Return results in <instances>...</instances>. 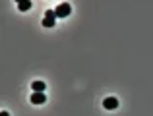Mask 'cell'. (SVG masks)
Listing matches in <instances>:
<instances>
[{
	"label": "cell",
	"mask_w": 153,
	"mask_h": 116,
	"mask_svg": "<svg viewBox=\"0 0 153 116\" xmlns=\"http://www.w3.org/2000/svg\"><path fill=\"white\" fill-rule=\"evenodd\" d=\"M45 101H47V97L43 91H33L31 93V103L33 105H45Z\"/></svg>",
	"instance_id": "obj_3"
},
{
	"label": "cell",
	"mask_w": 153,
	"mask_h": 116,
	"mask_svg": "<svg viewBox=\"0 0 153 116\" xmlns=\"http://www.w3.org/2000/svg\"><path fill=\"white\" fill-rule=\"evenodd\" d=\"M56 23V12L54 10H47L45 12V19H43V25L45 27H54Z\"/></svg>",
	"instance_id": "obj_2"
},
{
	"label": "cell",
	"mask_w": 153,
	"mask_h": 116,
	"mask_svg": "<svg viewBox=\"0 0 153 116\" xmlns=\"http://www.w3.org/2000/svg\"><path fill=\"white\" fill-rule=\"evenodd\" d=\"M103 106H105L107 110H114L116 106H118V99H116V97H107V99L103 101Z\"/></svg>",
	"instance_id": "obj_4"
},
{
	"label": "cell",
	"mask_w": 153,
	"mask_h": 116,
	"mask_svg": "<svg viewBox=\"0 0 153 116\" xmlns=\"http://www.w3.org/2000/svg\"><path fill=\"white\" fill-rule=\"evenodd\" d=\"M31 89H33V91H43V93H45L47 85H45V81H33V83H31Z\"/></svg>",
	"instance_id": "obj_5"
},
{
	"label": "cell",
	"mask_w": 153,
	"mask_h": 116,
	"mask_svg": "<svg viewBox=\"0 0 153 116\" xmlns=\"http://www.w3.org/2000/svg\"><path fill=\"white\" fill-rule=\"evenodd\" d=\"M16 2H18V4H22V2H25V0H16Z\"/></svg>",
	"instance_id": "obj_8"
},
{
	"label": "cell",
	"mask_w": 153,
	"mask_h": 116,
	"mask_svg": "<svg viewBox=\"0 0 153 116\" xmlns=\"http://www.w3.org/2000/svg\"><path fill=\"white\" fill-rule=\"evenodd\" d=\"M54 12H56V18H68V16H70V12H72V6H70L68 2L58 4Z\"/></svg>",
	"instance_id": "obj_1"
},
{
	"label": "cell",
	"mask_w": 153,
	"mask_h": 116,
	"mask_svg": "<svg viewBox=\"0 0 153 116\" xmlns=\"http://www.w3.org/2000/svg\"><path fill=\"white\" fill-rule=\"evenodd\" d=\"M18 10H19V12H27V10H31V0H25V2L18 4Z\"/></svg>",
	"instance_id": "obj_6"
},
{
	"label": "cell",
	"mask_w": 153,
	"mask_h": 116,
	"mask_svg": "<svg viewBox=\"0 0 153 116\" xmlns=\"http://www.w3.org/2000/svg\"><path fill=\"white\" fill-rule=\"evenodd\" d=\"M0 116H10V114H8L6 110H2V112H0Z\"/></svg>",
	"instance_id": "obj_7"
}]
</instances>
